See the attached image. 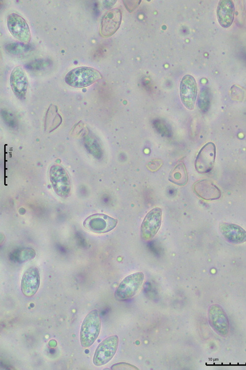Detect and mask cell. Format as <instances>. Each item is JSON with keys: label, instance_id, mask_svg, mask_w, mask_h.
<instances>
[{"label": "cell", "instance_id": "3957f363", "mask_svg": "<svg viewBox=\"0 0 246 370\" xmlns=\"http://www.w3.org/2000/svg\"><path fill=\"white\" fill-rule=\"evenodd\" d=\"M144 280V274L141 272L130 274L120 283L115 293V298L120 300H125L135 296L141 288Z\"/></svg>", "mask_w": 246, "mask_h": 370}, {"label": "cell", "instance_id": "5b68a950", "mask_svg": "<svg viewBox=\"0 0 246 370\" xmlns=\"http://www.w3.org/2000/svg\"><path fill=\"white\" fill-rule=\"evenodd\" d=\"M117 223V220L114 218L103 214H95L85 220L83 226L91 232L102 234L113 230Z\"/></svg>", "mask_w": 246, "mask_h": 370}, {"label": "cell", "instance_id": "e0dca14e", "mask_svg": "<svg viewBox=\"0 0 246 370\" xmlns=\"http://www.w3.org/2000/svg\"><path fill=\"white\" fill-rule=\"evenodd\" d=\"M169 180L174 184L183 186L188 181V175L184 163L180 162L177 164L171 171Z\"/></svg>", "mask_w": 246, "mask_h": 370}, {"label": "cell", "instance_id": "5bb4252c", "mask_svg": "<svg viewBox=\"0 0 246 370\" xmlns=\"http://www.w3.org/2000/svg\"><path fill=\"white\" fill-rule=\"evenodd\" d=\"M219 230L224 238L231 243L241 244L246 242V230L237 224L222 222L219 224Z\"/></svg>", "mask_w": 246, "mask_h": 370}, {"label": "cell", "instance_id": "ba28073f", "mask_svg": "<svg viewBox=\"0 0 246 370\" xmlns=\"http://www.w3.org/2000/svg\"><path fill=\"white\" fill-rule=\"evenodd\" d=\"M162 221V210L154 208L144 217L141 225V234L145 240L152 239L159 230Z\"/></svg>", "mask_w": 246, "mask_h": 370}, {"label": "cell", "instance_id": "2e32d148", "mask_svg": "<svg viewBox=\"0 0 246 370\" xmlns=\"http://www.w3.org/2000/svg\"><path fill=\"white\" fill-rule=\"evenodd\" d=\"M235 6L231 0H220L216 8V17L218 23L224 28L230 27L234 19Z\"/></svg>", "mask_w": 246, "mask_h": 370}, {"label": "cell", "instance_id": "603a6c76", "mask_svg": "<svg viewBox=\"0 0 246 370\" xmlns=\"http://www.w3.org/2000/svg\"><path fill=\"white\" fill-rule=\"evenodd\" d=\"M1 114L3 119L5 120V122H7V123H9V124L10 122L12 123L13 125H15L14 117L11 113L6 111H1Z\"/></svg>", "mask_w": 246, "mask_h": 370}, {"label": "cell", "instance_id": "7402d4cb", "mask_svg": "<svg viewBox=\"0 0 246 370\" xmlns=\"http://www.w3.org/2000/svg\"><path fill=\"white\" fill-rule=\"evenodd\" d=\"M48 63L43 60H37L30 64L28 67L30 69L38 70L45 67Z\"/></svg>", "mask_w": 246, "mask_h": 370}, {"label": "cell", "instance_id": "6da1fadb", "mask_svg": "<svg viewBox=\"0 0 246 370\" xmlns=\"http://www.w3.org/2000/svg\"><path fill=\"white\" fill-rule=\"evenodd\" d=\"M102 78L101 73L91 67L82 66L70 70L64 80L68 85L75 88L88 87Z\"/></svg>", "mask_w": 246, "mask_h": 370}, {"label": "cell", "instance_id": "52a82bcc", "mask_svg": "<svg viewBox=\"0 0 246 370\" xmlns=\"http://www.w3.org/2000/svg\"><path fill=\"white\" fill-rule=\"evenodd\" d=\"M7 26L10 34L23 43H28L31 38L30 27L21 16L15 13L10 14L6 20Z\"/></svg>", "mask_w": 246, "mask_h": 370}, {"label": "cell", "instance_id": "7c38bea8", "mask_svg": "<svg viewBox=\"0 0 246 370\" xmlns=\"http://www.w3.org/2000/svg\"><path fill=\"white\" fill-rule=\"evenodd\" d=\"M122 21V12L119 8L107 11L101 21L100 34L103 37L113 35L119 29Z\"/></svg>", "mask_w": 246, "mask_h": 370}, {"label": "cell", "instance_id": "9c48e42d", "mask_svg": "<svg viewBox=\"0 0 246 370\" xmlns=\"http://www.w3.org/2000/svg\"><path fill=\"white\" fill-rule=\"evenodd\" d=\"M216 156V147L212 142L204 145L200 149L195 161V168L201 174L209 172L213 168Z\"/></svg>", "mask_w": 246, "mask_h": 370}, {"label": "cell", "instance_id": "4fadbf2b", "mask_svg": "<svg viewBox=\"0 0 246 370\" xmlns=\"http://www.w3.org/2000/svg\"><path fill=\"white\" fill-rule=\"evenodd\" d=\"M40 282L39 272L38 268L31 266L24 272L21 282V288L23 294L27 297L33 296L38 291Z\"/></svg>", "mask_w": 246, "mask_h": 370}, {"label": "cell", "instance_id": "ffe728a7", "mask_svg": "<svg viewBox=\"0 0 246 370\" xmlns=\"http://www.w3.org/2000/svg\"><path fill=\"white\" fill-rule=\"evenodd\" d=\"M6 50L12 54L22 53L27 50V46L24 43H12L5 47Z\"/></svg>", "mask_w": 246, "mask_h": 370}, {"label": "cell", "instance_id": "ac0fdd59", "mask_svg": "<svg viewBox=\"0 0 246 370\" xmlns=\"http://www.w3.org/2000/svg\"><path fill=\"white\" fill-rule=\"evenodd\" d=\"M62 117L58 111L56 106L51 105L48 108L45 117V127L49 132L57 128L61 123Z\"/></svg>", "mask_w": 246, "mask_h": 370}, {"label": "cell", "instance_id": "277c9868", "mask_svg": "<svg viewBox=\"0 0 246 370\" xmlns=\"http://www.w3.org/2000/svg\"><path fill=\"white\" fill-rule=\"evenodd\" d=\"M49 179L57 195L62 198L69 196L71 190L69 177L62 166L59 165L52 166L49 171Z\"/></svg>", "mask_w": 246, "mask_h": 370}, {"label": "cell", "instance_id": "9a60e30c", "mask_svg": "<svg viewBox=\"0 0 246 370\" xmlns=\"http://www.w3.org/2000/svg\"><path fill=\"white\" fill-rule=\"evenodd\" d=\"M194 193L206 200L218 199L221 196L219 188L211 180L203 179L196 182L193 185Z\"/></svg>", "mask_w": 246, "mask_h": 370}, {"label": "cell", "instance_id": "d6986e66", "mask_svg": "<svg viewBox=\"0 0 246 370\" xmlns=\"http://www.w3.org/2000/svg\"><path fill=\"white\" fill-rule=\"evenodd\" d=\"M85 148L93 156L99 159L103 155L101 145L96 137L91 133H88L84 138Z\"/></svg>", "mask_w": 246, "mask_h": 370}, {"label": "cell", "instance_id": "8fae6325", "mask_svg": "<svg viewBox=\"0 0 246 370\" xmlns=\"http://www.w3.org/2000/svg\"><path fill=\"white\" fill-rule=\"evenodd\" d=\"M10 85L15 96L20 100L25 99L27 95L29 81L27 74L21 66H16L10 75Z\"/></svg>", "mask_w": 246, "mask_h": 370}, {"label": "cell", "instance_id": "8992f818", "mask_svg": "<svg viewBox=\"0 0 246 370\" xmlns=\"http://www.w3.org/2000/svg\"><path fill=\"white\" fill-rule=\"evenodd\" d=\"M119 338L112 335L103 340L95 349L93 357L95 366H100L108 363L114 356L118 346Z\"/></svg>", "mask_w": 246, "mask_h": 370}, {"label": "cell", "instance_id": "30bf717a", "mask_svg": "<svg viewBox=\"0 0 246 370\" xmlns=\"http://www.w3.org/2000/svg\"><path fill=\"white\" fill-rule=\"evenodd\" d=\"M197 85L194 77L190 75L184 76L180 85L181 100L184 106L189 110L194 109L197 96Z\"/></svg>", "mask_w": 246, "mask_h": 370}, {"label": "cell", "instance_id": "44dd1931", "mask_svg": "<svg viewBox=\"0 0 246 370\" xmlns=\"http://www.w3.org/2000/svg\"><path fill=\"white\" fill-rule=\"evenodd\" d=\"M163 162L160 159H154L150 161L147 164V168L153 172L158 170L162 165Z\"/></svg>", "mask_w": 246, "mask_h": 370}, {"label": "cell", "instance_id": "cb8c5ba5", "mask_svg": "<svg viewBox=\"0 0 246 370\" xmlns=\"http://www.w3.org/2000/svg\"><path fill=\"white\" fill-rule=\"evenodd\" d=\"M123 2L127 9L130 12H131L140 4L141 1L134 0L132 4L130 3L129 0H123Z\"/></svg>", "mask_w": 246, "mask_h": 370}, {"label": "cell", "instance_id": "7a4b0ae2", "mask_svg": "<svg viewBox=\"0 0 246 370\" xmlns=\"http://www.w3.org/2000/svg\"><path fill=\"white\" fill-rule=\"evenodd\" d=\"M101 329L100 317L96 309L91 311L84 318L80 329V340L82 347H90L97 339Z\"/></svg>", "mask_w": 246, "mask_h": 370}]
</instances>
